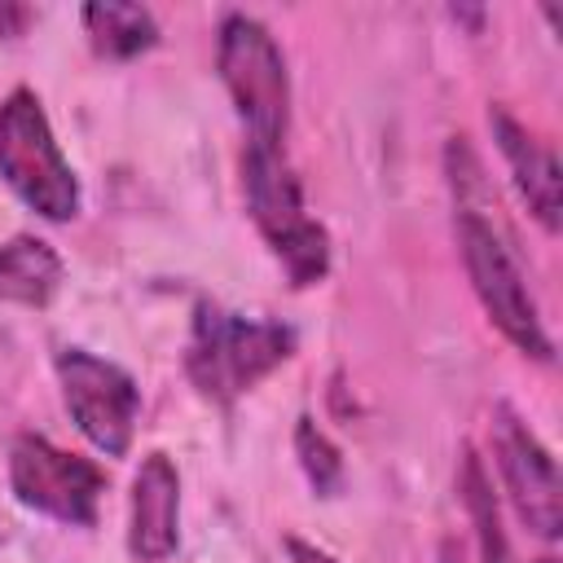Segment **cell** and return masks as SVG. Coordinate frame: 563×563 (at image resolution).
Here are the masks:
<instances>
[{"mask_svg":"<svg viewBox=\"0 0 563 563\" xmlns=\"http://www.w3.org/2000/svg\"><path fill=\"white\" fill-rule=\"evenodd\" d=\"M290 356H295V330L290 325L238 317L220 303L194 308L185 374L207 400L233 405L242 391H251L264 374H273Z\"/></svg>","mask_w":563,"mask_h":563,"instance_id":"cell-1","label":"cell"},{"mask_svg":"<svg viewBox=\"0 0 563 563\" xmlns=\"http://www.w3.org/2000/svg\"><path fill=\"white\" fill-rule=\"evenodd\" d=\"M242 180H246V207L260 224L264 242L290 273V286H312L330 273V238L325 229L303 211L299 176L290 172L282 145H255L246 141L242 154Z\"/></svg>","mask_w":563,"mask_h":563,"instance_id":"cell-2","label":"cell"},{"mask_svg":"<svg viewBox=\"0 0 563 563\" xmlns=\"http://www.w3.org/2000/svg\"><path fill=\"white\" fill-rule=\"evenodd\" d=\"M0 180L44 220L79 216V180L66 163L48 114L31 88H13L0 101Z\"/></svg>","mask_w":563,"mask_h":563,"instance_id":"cell-3","label":"cell"},{"mask_svg":"<svg viewBox=\"0 0 563 563\" xmlns=\"http://www.w3.org/2000/svg\"><path fill=\"white\" fill-rule=\"evenodd\" d=\"M220 79L255 145H282L290 128V75L273 31L251 13H224L216 35Z\"/></svg>","mask_w":563,"mask_h":563,"instance_id":"cell-4","label":"cell"},{"mask_svg":"<svg viewBox=\"0 0 563 563\" xmlns=\"http://www.w3.org/2000/svg\"><path fill=\"white\" fill-rule=\"evenodd\" d=\"M457 242H462V260L471 273V286L488 312V321L532 361H554V343L541 325L537 299L523 286V273L510 255V246L501 242V233L493 229V220L484 211H457Z\"/></svg>","mask_w":563,"mask_h":563,"instance_id":"cell-5","label":"cell"},{"mask_svg":"<svg viewBox=\"0 0 563 563\" xmlns=\"http://www.w3.org/2000/svg\"><path fill=\"white\" fill-rule=\"evenodd\" d=\"M57 383H62V400L75 418V427L84 431V440L92 449H101L106 457H123L136 431V413H141V387L136 378L88 352V347H62L57 352Z\"/></svg>","mask_w":563,"mask_h":563,"instance_id":"cell-6","label":"cell"},{"mask_svg":"<svg viewBox=\"0 0 563 563\" xmlns=\"http://www.w3.org/2000/svg\"><path fill=\"white\" fill-rule=\"evenodd\" d=\"M9 484L13 497L57 523L92 528L97 523V501L106 493V475L97 462L57 449L48 435H18L9 449Z\"/></svg>","mask_w":563,"mask_h":563,"instance_id":"cell-7","label":"cell"},{"mask_svg":"<svg viewBox=\"0 0 563 563\" xmlns=\"http://www.w3.org/2000/svg\"><path fill=\"white\" fill-rule=\"evenodd\" d=\"M493 453H497V466H501V479H506V493H510L519 519L537 537L554 541L563 532L559 466H554L550 449L528 431V422H519V413L506 405L493 409Z\"/></svg>","mask_w":563,"mask_h":563,"instance_id":"cell-8","label":"cell"},{"mask_svg":"<svg viewBox=\"0 0 563 563\" xmlns=\"http://www.w3.org/2000/svg\"><path fill=\"white\" fill-rule=\"evenodd\" d=\"M180 541V475L167 453L141 457L128 506V550L136 563H163Z\"/></svg>","mask_w":563,"mask_h":563,"instance_id":"cell-9","label":"cell"},{"mask_svg":"<svg viewBox=\"0 0 563 563\" xmlns=\"http://www.w3.org/2000/svg\"><path fill=\"white\" fill-rule=\"evenodd\" d=\"M488 128H493V141L501 150V158L510 163V176L528 202V211L541 220L545 233H559L563 224V189H559V158L545 141H537L506 106H488Z\"/></svg>","mask_w":563,"mask_h":563,"instance_id":"cell-10","label":"cell"},{"mask_svg":"<svg viewBox=\"0 0 563 563\" xmlns=\"http://www.w3.org/2000/svg\"><path fill=\"white\" fill-rule=\"evenodd\" d=\"M62 286V255L31 233L0 242V303L44 308Z\"/></svg>","mask_w":563,"mask_h":563,"instance_id":"cell-11","label":"cell"},{"mask_svg":"<svg viewBox=\"0 0 563 563\" xmlns=\"http://www.w3.org/2000/svg\"><path fill=\"white\" fill-rule=\"evenodd\" d=\"M84 26L92 35V48L101 57L128 62L145 48L158 44V22L145 4H123V0H97L84 9Z\"/></svg>","mask_w":563,"mask_h":563,"instance_id":"cell-12","label":"cell"},{"mask_svg":"<svg viewBox=\"0 0 563 563\" xmlns=\"http://www.w3.org/2000/svg\"><path fill=\"white\" fill-rule=\"evenodd\" d=\"M457 497L471 515L475 541H479V559L484 563H510V545L501 532V515H497V497H493V479L484 471V457L466 444L462 462H457Z\"/></svg>","mask_w":563,"mask_h":563,"instance_id":"cell-13","label":"cell"},{"mask_svg":"<svg viewBox=\"0 0 563 563\" xmlns=\"http://www.w3.org/2000/svg\"><path fill=\"white\" fill-rule=\"evenodd\" d=\"M295 457H299V466H303V475H308L317 497L343 493V453L334 449V440L308 413L295 422Z\"/></svg>","mask_w":563,"mask_h":563,"instance_id":"cell-14","label":"cell"},{"mask_svg":"<svg viewBox=\"0 0 563 563\" xmlns=\"http://www.w3.org/2000/svg\"><path fill=\"white\" fill-rule=\"evenodd\" d=\"M31 22V9L26 4H13V0H0V40H13L22 35Z\"/></svg>","mask_w":563,"mask_h":563,"instance_id":"cell-15","label":"cell"},{"mask_svg":"<svg viewBox=\"0 0 563 563\" xmlns=\"http://www.w3.org/2000/svg\"><path fill=\"white\" fill-rule=\"evenodd\" d=\"M286 550H290L295 563H334L330 554H321V550H312V545H303V541H286Z\"/></svg>","mask_w":563,"mask_h":563,"instance_id":"cell-16","label":"cell"},{"mask_svg":"<svg viewBox=\"0 0 563 563\" xmlns=\"http://www.w3.org/2000/svg\"><path fill=\"white\" fill-rule=\"evenodd\" d=\"M537 563H554V559H537Z\"/></svg>","mask_w":563,"mask_h":563,"instance_id":"cell-17","label":"cell"}]
</instances>
